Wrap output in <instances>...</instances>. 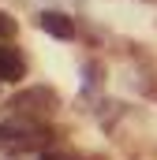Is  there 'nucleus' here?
<instances>
[{"label":"nucleus","mask_w":157,"mask_h":160,"mask_svg":"<svg viewBox=\"0 0 157 160\" xmlns=\"http://www.w3.org/2000/svg\"><path fill=\"white\" fill-rule=\"evenodd\" d=\"M41 142L49 145V134H45L34 119L11 116V119L0 123V145H4V149H38Z\"/></svg>","instance_id":"nucleus-1"},{"label":"nucleus","mask_w":157,"mask_h":160,"mask_svg":"<svg viewBox=\"0 0 157 160\" xmlns=\"http://www.w3.org/2000/svg\"><path fill=\"white\" fill-rule=\"evenodd\" d=\"M56 104H60V101H56V93H52L49 86H30V89L15 93V97L8 101L11 116H23V119H34V116H45V112H52Z\"/></svg>","instance_id":"nucleus-2"},{"label":"nucleus","mask_w":157,"mask_h":160,"mask_svg":"<svg viewBox=\"0 0 157 160\" xmlns=\"http://www.w3.org/2000/svg\"><path fill=\"white\" fill-rule=\"evenodd\" d=\"M19 78H26V60H23V52L0 45V82H19Z\"/></svg>","instance_id":"nucleus-3"},{"label":"nucleus","mask_w":157,"mask_h":160,"mask_svg":"<svg viewBox=\"0 0 157 160\" xmlns=\"http://www.w3.org/2000/svg\"><path fill=\"white\" fill-rule=\"evenodd\" d=\"M38 26L45 30V34L60 38V41H68L71 34H75V22H71L64 11H41V15H38Z\"/></svg>","instance_id":"nucleus-4"},{"label":"nucleus","mask_w":157,"mask_h":160,"mask_svg":"<svg viewBox=\"0 0 157 160\" xmlns=\"http://www.w3.org/2000/svg\"><path fill=\"white\" fill-rule=\"evenodd\" d=\"M8 34H15V22H11V19L0 11V38H8Z\"/></svg>","instance_id":"nucleus-5"},{"label":"nucleus","mask_w":157,"mask_h":160,"mask_svg":"<svg viewBox=\"0 0 157 160\" xmlns=\"http://www.w3.org/2000/svg\"><path fill=\"white\" fill-rule=\"evenodd\" d=\"M41 160H71V157H68V153H45Z\"/></svg>","instance_id":"nucleus-6"}]
</instances>
